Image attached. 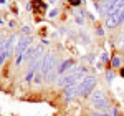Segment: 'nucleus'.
<instances>
[{
  "label": "nucleus",
  "mask_w": 124,
  "mask_h": 116,
  "mask_svg": "<svg viewBox=\"0 0 124 116\" xmlns=\"http://www.w3.org/2000/svg\"><path fill=\"white\" fill-rule=\"evenodd\" d=\"M91 103H93V106L94 109H101V111H108L109 109V103H108V99L106 96L101 93V91H94V93H91Z\"/></svg>",
  "instance_id": "1"
},
{
  "label": "nucleus",
  "mask_w": 124,
  "mask_h": 116,
  "mask_svg": "<svg viewBox=\"0 0 124 116\" xmlns=\"http://www.w3.org/2000/svg\"><path fill=\"white\" fill-rule=\"evenodd\" d=\"M30 48V38L28 37H22L20 41L17 43V48H15V57H17V65L23 61V55H25V51Z\"/></svg>",
  "instance_id": "2"
},
{
  "label": "nucleus",
  "mask_w": 124,
  "mask_h": 116,
  "mask_svg": "<svg viewBox=\"0 0 124 116\" xmlns=\"http://www.w3.org/2000/svg\"><path fill=\"white\" fill-rule=\"evenodd\" d=\"M96 86V78L94 76H85L83 81L79 83V95L89 96L93 93V88Z\"/></svg>",
  "instance_id": "3"
},
{
  "label": "nucleus",
  "mask_w": 124,
  "mask_h": 116,
  "mask_svg": "<svg viewBox=\"0 0 124 116\" xmlns=\"http://www.w3.org/2000/svg\"><path fill=\"white\" fill-rule=\"evenodd\" d=\"M53 70H55V55L46 53L45 58H41V73L43 76H50Z\"/></svg>",
  "instance_id": "4"
},
{
  "label": "nucleus",
  "mask_w": 124,
  "mask_h": 116,
  "mask_svg": "<svg viewBox=\"0 0 124 116\" xmlns=\"http://www.w3.org/2000/svg\"><path fill=\"white\" fill-rule=\"evenodd\" d=\"M121 22H124V7L119 8L117 12H114V13L108 15V18H106V27H108V28H116Z\"/></svg>",
  "instance_id": "5"
},
{
  "label": "nucleus",
  "mask_w": 124,
  "mask_h": 116,
  "mask_svg": "<svg viewBox=\"0 0 124 116\" xmlns=\"http://www.w3.org/2000/svg\"><path fill=\"white\" fill-rule=\"evenodd\" d=\"M15 35H10L7 41H5V45H3V48L0 51V65H3L5 61H7V58L10 57V53H12V48H13V41H15Z\"/></svg>",
  "instance_id": "6"
},
{
  "label": "nucleus",
  "mask_w": 124,
  "mask_h": 116,
  "mask_svg": "<svg viewBox=\"0 0 124 116\" xmlns=\"http://www.w3.org/2000/svg\"><path fill=\"white\" fill-rule=\"evenodd\" d=\"M79 95V83H75L71 86H66L65 88V98L66 99H73Z\"/></svg>",
  "instance_id": "7"
},
{
  "label": "nucleus",
  "mask_w": 124,
  "mask_h": 116,
  "mask_svg": "<svg viewBox=\"0 0 124 116\" xmlns=\"http://www.w3.org/2000/svg\"><path fill=\"white\" fill-rule=\"evenodd\" d=\"M71 65H73V63H71V60H66V61H63V63H61V66L58 68V75H63V73H65V71H66L68 68L71 66Z\"/></svg>",
  "instance_id": "8"
},
{
  "label": "nucleus",
  "mask_w": 124,
  "mask_h": 116,
  "mask_svg": "<svg viewBox=\"0 0 124 116\" xmlns=\"http://www.w3.org/2000/svg\"><path fill=\"white\" fill-rule=\"evenodd\" d=\"M33 53H35V48H31V47H30V48L25 51L23 60H27V61H30V60H31V61H33Z\"/></svg>",
  "instance_id": "9"
},
{
  "label": "nucleus",
  "mask_w": 124,
  "mask_h": 116,
  "mask_svg": "<svg viewBox=\"0 0 124 116\" xmlns=\"http://www.w3.org/2000/svg\"><path fill=\"white\" fill-rule=\"evenodd\" d=\"M111 66L113 68H119L121 66V60H119V57H114L113 60H111Z\"/></svg>",
  "instance_id": "10"
},
{
  "label": "nucleus",
  "mask_w": 124,
  "mask_h": 116,
  "mask_svg": "<svg viewBox=\"0 0 124 116\" xmlns=\"http://www.w3.org/2000/svg\"><path fill=\"white\" fill-rule=\"evenodd\" d=\"M106 80H108V81H113V80H114L113 71H106Z\"/></svg>",
  "instance_id": "11"
},
{
  "label": "nucleus",
  "mask_w": 124,
  "mask_h": 116,
  "mask_svg": "<svg viewBox=\"0 0 124 116\" xmlns=\"http://www.w3.org/2000/svg\"><path fill=\"white\" fill-rule=\"evenodd\" d=\"M5 41H7V40H3V37H0V51H2V48H3Z\"/></svg>",
  "instance_id": "12"
},
{
  "label": "nucleus",
  "mask_w": 124,
  "mask_h": 116,
  "mask_svg": "<svg viewBox=\"0 0 124 116\" xmlns=\"http://www.w3.org/2000/svg\"><path fill=\"white\" fill-rule=\"evenodd\" d=\"M56 15H58V10H51V12H50V17H51V18L56 17Z\"/></svg>",
  "instance_id": "13"
},
{
  "label": "nucleus",
  "mask_w": 124,
  "mask_h": 116,
  "mask_svg": "<svg viewBox=\"0 0 124 116\" xmlns=\"http://www.w3.org/2000/svg\"><path fill=\"white\" fill-rule=\"evenodd\" d=\"M119 47L124 50V35H123V38H121V41H119Z\"/></svg>",
  "instance_id": "14"
},
{
  "label": "nucleus",
  "mask_w": 124,
  "mask_h": 116,
  "mask_svg": "<svg viewBox=\"0 0 124 116\" xmlns=\"http://www.w3.org/2000/svg\"><path fill=\"white\" fill-rule=\"evenodd\" d=\"M70 2H71L73 5H79V2H81V0H70Z\"/></svg>",
  "instance_id": "15"
},
{
  "label": "nucleus",
  "mask_w": 124,
  "mask_h": 116,
  "mask_svg": "<svg viewBox=\"0 0 124 116\" xmlns=\"http://www.w3.org/2000/svg\"><path fill=\"white\" fill-rule=\"evenodd\" d=\"M35 81H37V83H41V76H40V75H38V76L35 78Z\"/></svg>",
  "instance_id": "16"
},
{
  "label": "nucleus",
  "mask_w": 124,
  "mask_h": 116,
  "mask_svg": "<svg viewBox=\"0 0 124 116\" xmlns=\"http://www.w3.org/2000/svg\"><path fill=\"white\" fill-rule=\"evenodd\" d=\"M121 76H123V78H124V66H123V68H121Z\"/></svg>",
  "instance_id": "17"
},
{
  "label": "nucleus",
  "mask_w": 124,
  "mask_h": 116,
  "mask_svg": "<svg viewBox=\"0 0 124 116\" xmlns=\"http://www.w3.org/2000/svg\"><path fill=\"white\" fill-rule=\"evenodd\" d=\"M123 28H124V27H123Z\"/></svg>",
  "instance_id": "18"
}]
</instances>
